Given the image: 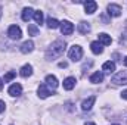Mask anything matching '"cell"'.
<instances>
[{"mask_svg":"<svg viewBox=\"0 0 127 125\" xmlns=\"http://www.w3.org/2000/svg\"><path fill=\"white\" fill-rule=\"evenodd\" d=\"M112 125H117V124H112Z\"/></svg>","mask_w":127,"mask_h":125,"instance_id":"cell-33","label":"cell"},{"mask_svg":"<svg viewBox=\"0 0 127 125\" xmlns=\"http://www.w3.org/2000/svg\"><path fill=\"white\" fill-rule=\"evenodd\" d=\"M7 35H9L10 40H19L22 37V31L18 25H10L9 30H7Z\"/></svg>","mask_w":127,"mask_h":125,"instance_id":"cell-4","label":"cell"},{"mask_svg":"<svg viewBox=\"0 0 127 125\" xmlns=\"http://www.w3.org/2000/svg\"><path fill=\"white\" fill-rule=\"evenodd\" d=\"M84 125H96V124H93V122H86Z\"/></svg>","mask_w":127,"mask_h":125,"instance_id":"cell-30","label":"cell"},{"mask_svg":"<svg viewBox=\"0 0 127 125\" xmlns=\"http://www.w3.org/2000/svg\"><path fill=\"white\" fill-rule=\"evenodd\" d=\"M106 9H108V12H106V13H108L109 16H114V18H117V16H120V15H121V6H120V4L109 3Z\"/></svg>","mask_w":127,"mask_h":125,"instance_id":"cell-5","label":"cell"},{"mask_svg":"<svg viewBox=\"0 0 127 125\" xmlns=\"http://www.w3.org/2000/svg\"><path fill=\"white\" fill-rule=\"evenodd\" d=\"M96 9H97V3H96V1H93V0H87V1H84V10H86L87 15L95 13Z\"/></svg>","mask_w":127,"mask_h":125,"instance_id":"cell-9","label":"cell"},{"mask_svg":"<svg viewBox=\"0 0 127 125\" xmlns=\"http://www.w3.org/2000/svg\"><path fill=\"white\" fill-rule=\"evenodd\" d=\"M21 16H22V21L28 22L32 16H34V10H32L31 7H25V9L22 10V15H21Z\"/></svg>","mask_w":127,"mask_h":125,"instance_id":"cell-19","label":"cell"},{"mask_svg":"<svg viewBox=\"0 0 127 125\" xmlns=\"http://www.w3.org/2000/svg\"><path fill=\"white\" fill-rule=\"evenodd\" d=\"M15 77H16V72H15V71H10V72H7V74L4 75V78H3V83H9V81H12Z\"/></svg>","mask_w":127,"mask_h":125,"instance_id":"cell-24","label":"cell"},{"mask_svg":"<svg viewBox=\"0 0 127 125\" xmlns=\"http://www.w3.org/2000/svg\"><path fill=\"white\" fill-rule=\"evenodd\" d=\"M3 90V80H0V91Z\"/></svg>","mask_w":127,"mask_h":125,"instance_id":"cell-29","label":"cell"},{"mask_svg":"<svg viewBox=\"0 0 127 125\" xmlns=\"http://www.w3.org/2000/svg\"><path fill=\"white\" fill-rule=\"evenodd\" d=\"M32 50H34V43H32L31 40H27V41L22 43V46H21V52H22L24 55L31 53Z\"/></svg>","mask_w":127,"mask_h":125,"instance_id":"cell-12","label":"cell"},{"mask_svg":"<svg viewBox=\"0 0 127 125\" xmlns=\"http://www.w3.org/2000/svg\"><path fill=\"white\" fill-rule=\"evenodd\" d=\"M59 68H66V62H61L59 63Z\"/></svg>","mask_w":127,"mask_h":125,"instance_id":"cell-28","label":"cell"},{"mask_svg":"<svg viewBox=\"0 0 127 125\" xmlns=\"http://www.w3.org/2000/svg\"><path fill=\"white\" fill-rule=\"evenodd\" d=\"M46 22H47V27H49L50 30H55V28H58V27H61V22H59L58 19H55V18H52V16H50V18H47V21H46Z\"/></svg>","mask_w":127,"mask_h":125,"instance_id":"cell-21","label":"cell"},{"mask_svg":"<svg viewBox=\"0 0 127 125\" xmlns=\"http://www.w3.org/2000/svg\"><path fill=\"white\" fill-rule=\"evenodd\" d=\"M68 58H69L72 62H78V61L83 58V49H81L78 44L71 46L69 50H68Z\"/></svg>","mask_w":127,"mask_h":125,"instance_id":"cell-2","label":"cell"},{"mask_svg":"<svg viewBox=\"0 0 127 125\" xmlns=\"http://www.w3.org/2000/svg\"><path fill=\"white\" fill-rule=\"evenodd\" d=\"M34 21H35V24H38V25H41L43 24V12L41 10H34Z\"/></svg>","mask_w":127,"mask_h":125,"instance_id":"cell-22","label":"cell"},{"mask_svg":"<svg viewBox=\"0 0 127 125\" xmlns=\"http://www.w3.org/2000/svg\"><path fill=\"white\" fill-rule=\"evenodd\" d=\"M97 41H99L102 46H109V44L112 43V38H111V35H108V34H105V32H100Z\"/></svg>","mask_w":127,"mask_h":125,"instance_id":"cell-15","label":"cell"},{"mask_svg":"<svg viewBox=\"0 0 127 125\" xmlns=\"http://www.w3.org/2000/svg\"><path fill=\"white\" fill-rule=\"evenodd\" d=\"M44 83H46V85H47V87H50V88H53V90L59 85L58 78H56L55 75H47V77L44 78Z\"/></svg>","mask_w":127,"mask_h":125,"instance_id":"cell-11","label":"cell"},{"mask_svg":"<svg viewBox=\"0 0 127 125\" xmlns=\"http://www.w3.org/2000/svg\"><path fill=\"white\" fill-rule=\"evenodd\" d=\"M1 13H3V9L0 7V18H1Z\"/></svg>","mask_w":127,"mask_h":125,"instance_id":"cell-31","label":"cell"},{"mask_svg":"<svg viewBox=\"0 0 127 125\" xmlns=\"http://www.w3.org/2000/svg\"><path fill=\"white\" fill-rule=\"evenodd\" d=\"M111 83H114L115 85L127 84V71H120V72H117V74L111 78Z\"/></svg>","mask_w":127,"mask_h":125,"instance_id":"cell-3","label":"cell"},{"mask_svg":"<svg viewBox=\"0 0 127 125\" xmlns=\"http://www.w3.org/2000/svg\"><path fill=\"white\" fill-rule=\"evenodd\" d=\"M78 32L80 34H87V32H90V30H92V27H90V24L89 22H86V21H81L80 24H78Z\"/></svg>","mask_w":127,"mask_h":125,"instance_id":"cell-17","label":"cell"},{"mask_svg":"<svg viewBox=\"0 0 127 125\" xmlns=\"http://www.w3.org/2000/svg\"><path fill=\"white\" fill-rule=\"evenodd\" d=\"M72 31H74V25L69 21H62L61 22V32L64 35H69V34H72Z\"/></svg>","mask_w":127,"mask_h":125,"instance_id":"cell-7","label":"cell"},{"mask_svg":"<svg viewBox=\"0 0 127 125\" xmlns=\"http://www.w3.org/2000/svg\"><path fill=\"white\" fill-rule=\"evenodd\" d=\"M92 65H93V62H92V61H89V62H86L84 65H83V72H86V69H87V68H90Z\"/></svg>","mask_w":127,"mask_h":125,"instance_id":"cell-25","label":"cell"},{"mask_svg":"<svg viewBox=\"0 0 127 125\" xmlns=\"http://www.w3.org/2000/svg\"><path fill=\"white\" fill-rule=\"evenodd\" d=\"M65 47H66V44H65L64 40H55V41L47 47V50H46V59H47V61H55V59H58L59 56L64 55Z\"/></svg>","mask_w":127,"mask_h":125,"instance_id":"cell-1","label":"cell"},{"mask_svg":"<svg viewBox=\"0 0 127 125\" xmlns=\"http://www.w3.org/2000/svg\"><path fill=\"white\" fill-rule=\"evenodd\" d=\"M90 49H92V52H93L95 55H100V53L103 52V46H102L99 41H92V43H90Z\"/></svg>","mask_w":127,"mask_h":125,"instance_id":"cell-18","label":"cell"},{"mask_svg":"<svg viewBox=\"0 0 127 125\" xmlns=\"http://www.w3.org/2000/svg\"><path fill=\"white\" fill-rule=\"evenodd\" d=\"M102 71H103V72H106V74H111V72H114V71H115V63L111 62V61L105 62L103 65H102Z\"/></svg>","mask_w":127,"mask_h":125,"instance_id":"cell-20","label":"cell"},{"mask_svg":"<svg viewBox=\"0 0 127 125\" xmlns=\"http://www.w3.org/2000/svg\"><path fill=\"white\" fill-rule=\"evenodd\" d=\"M37 93H38V97H40V99H47V97L52 94V91L49 90V87H47L46 84H40Z\"/></svg>","mask_w":127,"mask_h":125,"instance_id":"cell-10","label":"cell"},{"mask_svg":"<svg viewBox=\"0 0 127 125\" xmlns=\"http://www.w3.org/2000/svg\"><path fill=\"white\" fill-rule=\"evenodd\" d=\"M75 83H77V80H75L74 77H68V78L64 80V88L69 91V90H72V88L75 87Z\"/></svg>","mask_w":127,"mask_h":125,"instance_id":"cell-13","label":"cell"},{"mask_svg":"<svg viewBox=\"0 0 127 125\" xmlns=\"http://www.w3.org/2000/svg\"><path fill=\"white\" fill-rule=\"evenodd\" d=\"M19 75H21V77H24V78L31 77V75H32V66L30 65V63L24 65V66L21 68V71H19Z\"/></svg>","mask_w":127,"mask_h":125,"instance_id":"cell-16","label":"cell"},{"mask_svg":"<svg viewBox=\"0 0 127 125\" xmlns=\"http://www.w3.org/2000/svg\"><path fill=\"white\" fill-rule=\"evenodd\" d=\"M28 35H32V37L38 35V28L35 24H28Z\"/></svg>","mask_w":127,"mask_h":125,"instance_id":"cell-23","label":"cell"},{"mask_svg":"<svg viewBox=\"0 0 127 125\" xmlns=\"http://www.w3.org/2000/svg\"><path fill=\"white\" fill-rule=\"evenodd\" d=\"M95 102H96V97H95V96H90V97H87L86 100H83V103H81V109H83L84 112L90 110V109L93 107Z\"/></svg>","mask_w":127,"mask_h":125,"instance_id":"cell-8","label":"cell"},{"mask_svg":"<svg viewBox=\"0 0 127 125\" xmlns=\"http://www.w3.org/2000/svg\"><path fill=\"white\" fill-rule=\"evenodd\" d=\"M4 107H6L4 102H3V100H0V113H1V112H4Z\"/></svg>","mask_w":127,"mask_h":125,"instance_id":"cell-26","label":"cell"},{"mask_svg":"<svg viewBox=\"0 0 127 125\" xmlns=\"http://www.w3.org/2000/svg\"><path fill=\"white\" fill-rule=\"evenodd\" d=\"M121 97H123V99H126V100H127V90H124V91L121 93Z\"/></svg>","mask_w":127,"mask_h":125,"instance_id":"cell-27","label":"cell"},{"mask_svg":"<svg viewBox=\"0 0 127 125\" xmlns=\"http://www.w3.org/2000/svg\"><path fill=\"white\" fill-rule=\"evenodd\" d=\"M90 83H93V84H99V83H102L103 81V72H100V71H96L93 72L92 75H90Z\"/></svg>","mask_w":127,"mask_h":125,"instance_id":"cell-14","label":"cell"},{"mask_svg":"<svg viewBox=\"0 0 127 125\" xmlns=\"http://www.w3.org/2000/svg\"><path fill=\"white\" fill-rule=\"evenodd\" d=\"M7 93L10 94L12 97H18V96H21V94H22V85H21V84H18V83H15V84H12V85L9 87Z\"/></svg>","mask_w":127,"mask_h":125,"instance_id":"cell-6","label":"cell"},{"mask_svg":"<svg viewBox=\"0 0 127 125\" xmlns=\"http://www.w3.org/2000/svg\"><path fill=\"white\" fill-rule=\"evenodd\" d=\"M124 65L127 66V56H126V59H124Z\"/></svg>","mask_w":127,"mask_h":125,"instance_id":"cell-32","label":"cell"}]
</instances>
